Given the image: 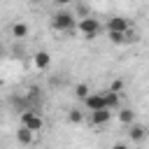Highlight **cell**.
<instances>
[{
    "instance_id": "obj_1",
    "label": "cell",
    "mask_w": 149,
    "mask_h": 149,
    "mask_svg": "<svg viewBox=\"0 0 149 149\" xmlns=\"http://www.w3.org/2000/svg\"><path fill=\"white\" fill-rule=\"evenodd\" d=\"M74 19H77V16H74L72 12L61 9V12H56V14L51 16V28H54V30H61V33L74 30V26H77V21H74Z\"/></svg>"
},
{
    "instance_id": "obj_2",
    "label": "cell",
    "mask_w": 149,
    "mask_h": 149,
    "mask_svg": "<svg viewBox=\"0 0 149 149\" xmlns=\"http://www.w3.org/2000/svg\"><path fill=\"white\" fill-rule=\"evenodd\" d=\"M74 30H77L81 37L93 40V37H98V35H100V21L91 14V16H86V19H79V21H77V26H74Z\"/></svg>"
},
{
    "instance_id": "obj_3",
    "label": "cell",
    "mask_w": 149,
    "mask_h": 149,
    "mask_svg": "<svg viewBox=\"0 0 149 149\" xmlns=\"http://www.w3.org/2000/svg\"><path fill=\"white\" fill-rule=\"evenodd\" d=\"M21 126L30 128L33 133H40L44 128V119L37 109H26V112H21Z\"/></svg>"
},
{
    "instance_id": "obj_4",
    "label": "cell",
    "mask_w": 149,
    "mask_h": 149,
    "mask_svg": "<svg viewBox=\"0 0 149 149\" xmlns=\"http://www.w3.org/2000/svg\"><path fill=\"white\" fill-rule=\"evenodd\" d=\"M81 102H84V107H86L88 112H95V109H107V105H105V93H102V91H100V93H93V91H91V93H88Z\"/></svg>"
},
{
    "instance_id": "obj_5",
    "label": "cell",
    "mask_w": 149,
    "mask_h": 149,
    "mask_svg": "<svg viewBox=\"0 0 149 149\" xmlns=\"http://www.w3.org/2000/svg\"><path fill=\"white\" fill-rule=\"evenodd\" d=\"M91 126H107L109 121H112V109H95V112H91Z\"/></svg>"
},
{
    "instance_id": "obj_6",
    "label": "cell",
    "mask_w": 149,
    "mask_h": 149,
    "mask_svg": "<svg viewBox=\"0 0 149 149\" xmlns=\"http://www.w3.org/2000/svg\"><path fill=\"white\" fill-rule=\"evenodd\" d=\"M107 30H114V33H126L130 30V21L126 16H112L107 21Z\"/></svg>"
},
{
    "instance_id": "obj_7",
    "label": "cell",
    "mask_w": 149,
    "mask_h": 149,
    "mask_svg": "<svg viewBox=\"0 0 149 149\" xmlns=\"http://www.w3.org/2000/svg\"><path fill=\"white\" fill-rule=\"evenodd\" d=\"M49 65H51V54L49 51H37L33 56V68L35 70H47Z\"/></svg>"
},
{
    "instance_id": "obj_8",
    "label": "cell",
    "mask_w": 149,
    "mask_h": 149,
    "mask_svg": "<svg viewBox=\"0 0 149 149\" xmlns=\"http://www.w3.org/2000/svg\"><path fill=\"white\" fill-rule=\"evenodd\" d=\"M144 135H147V128L142 126V123H130L128 126V137H130V142H142L144 140Z\"/></svg>"
},
{
    "instance_id": "obj_9",
    "label": "cell",
    "mask_w": 149,
    "mask_h": 149,
    "mask_svg": "<svg viewBox=\"0 0 149 149\" xmlns=\"http://www.w3.org/2000/svg\"><path fill=\"white\" fill-rule=\"evenodd\" d=\"M33 140H35V133H33L30 128H26V126H19V130H16V142L23 144V147H28V144H33Z\"/></svg>"
},
{
    "instance_id": "obj_10",
    "label": "cell",
    "mask_w": 149,
    "mask_h": 149,
    "mask_svg": "<svg viewBox=\"0 0 149 149\" xmlns=\"http://www.w3.org/2000/svg\"><path fill=\"white\" fill-rule=\"evenodd\" d=\"M107 37H109V42H114V44H126V42L135 40V35H133L130 30H126V33H114V30H107Z\"/></svg>"
},
{
    "instance_id": "obj_11",
    "label": "cell",
    "mask_w": 149,
    "mask_h": 149,
    "mask_svg": "<svg viewBox=\"0 0 149 149\" xmlns=\"http://www.w3.org/2000/svg\"><path fill=\"white\" fill-rule=\"evenodd\" d=\"M105 93V105H107V109H119V102H121V95L116 93V91H112V88H107V91H102Z\"/></svg>"
},
{
    "instance_id": "obj_12",
    "label": "cell",
    "mask_w": 149,
    "mask_h": 149,
    "mask_svg": "<svg viewBox=\"0 0 149 149\" xmlns=\"http://www.w3.org/2000/svg\"><path fill=\"white\" fill-rule=\"evenodd\" d=\"M116 116H119V121H121L123 126H130V123L135 121V112H133L130 107H121V109L116 112Z\"/></svg>"
},
{
    "instance_id": "obj_13",
    "label": "cell",
    "mask_w": 149,
    "mask_h": 149,
    "mask_svg": "<svg viewBox=\"0 0 149 149\" xmlns=\"http://www.w3.org/2000/svg\"><path fill=\"white\" fill-rule=\"evenodd\" d=\"M28 26L23 23V21H16L14 26H12V37H16V40H23V37H28Z\"/></svg>"
},
{
    "instance_id": "obj_14",
    "label": "cell",
    "mask_w": 149,
    "mask_h": 149,
    "mask_svg": "<svg viewBox=\"0 0 149 149\" xmlns=\"http://www.w3.org/2000/svg\"><path fill=\"white\" fill-rule=\"evenodd\" d=\"M88 93H91V86H88L86 81H81V84H74V95H77L79 100H84Z\"/></svg>"
},
{
    "instance_id": "obj_15",
    "label": "cell",
    "mask_w": 149,
    "mask_h": 149,
    "mask_svg": "<svg viewBox=\"0 0 149 149\" xmlns=\"http://www.w3.org/2000/svg\"><path fill=\"white\" fill-rule=\"evenodd\" d=\"M68 121H70V123H81V121H84V114H81L79 109H70V112H68Z\"/></svg>"
},
{
    "instance_id": "obj_16",
    "label": "cell",
    "mask_w": 149,
    "mask_h": 149,
    "mask_svg": "<svg viewBox=\"0 0 149 149\" xmlns=\"http://www.w3.org/2000/svg\"><path fill=\"white\" fill-rule=\"evenodd\" d=\"M72 14H74L77 19H86V16H91V12H88V7H86V5H77Z\"/></svg>"
},
{
    "instance_id": "obj_17",
    "label": "cell",
    "mask_w": 149,
    "mask_h": 149,
    "mask_svg": "<svg viewBox=\"0 0 149 149\" xmlns=\"http://www.w3.org/2000/svg\"><path fill=\"white\" fill-rule=\"evenodd\" d=\"M112 91H116V93H121V88H123V81L121 79H116V81H112V86H109Z\"/></svg>"
},
{
    "instance_id": "obj_18",
    "label": "cell",
    "mask_w": 149,
    "mask_h": 149,
    "mask_svg": "<svg viewBox=\"0 0 149 149\" xmlns=\"http://www.w3.org/2000/svg\"><path fill=\"white\" fill-rule=\"evenodd\" d=\"M112 149H130L126 142H116V144H112Z\"/></svg>"
},
{
    "instance_id": "obj_19",
    "label": "cell",
    "mask_w": 149,
    "mask_h": 149,
    "mask_svg": "<svg viewBox=\"0 0 149 149\" xmlns=\"http://www.w3.org/2000/svg\"><path fill=\"white\" fill-rule=\"evenodd\" d=\"M51 2H56V5H70V2H74V0H51Z\"/></svg>"
},
{
    "instance_id": "obj_20",
    "label": "cell",
    "mask_w": 149,
    "mask_h": 149,
    "mask_svg": "<svg viewBox=\"0 0 149 149\" xmlns=\"http://www.w3.org/2000/svg\"><path fill=\"white\" fill-rule=\"evenodd\" d=\"M28 2H42V0H28Z\"/></svg>"
},
{
    "instance_id": "obj_21",
    "label": "cell",
    "mask_w": 149,
    "mask_h": 149,
    "mask_svg": "<svg viewBox=\"0 0 149 149\" xmlns=\"http://www.w3.org/2000/svg\"><path fill=\"white\" fill-rule=\"evenodd\" d=\"M42 2H51V0H42Z\"/></svg>"
}]
</instances>
